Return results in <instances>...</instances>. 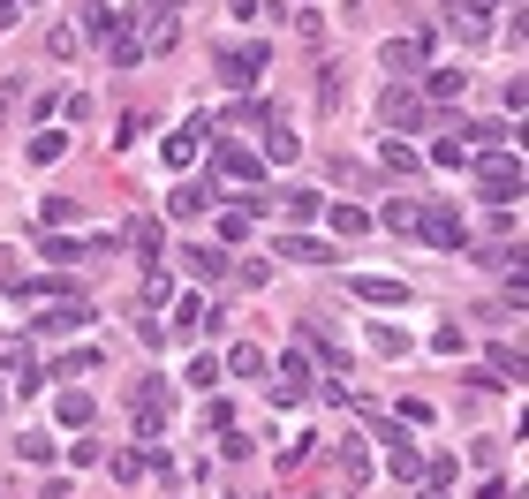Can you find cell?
<instances>
[{
    "label": "cell",
    "instance_id": "obj_19",
    "mask_svg": "<svg viewBox=\"0 0 529 499\" xmlns=\"http://www.w3.org/2000/svg\"><path fill=\"white\" fill-rule=\"evenodd\" d=\"M341 477L356 484V492H363V484H371V454H363L356 439H348V447H341Z\"/></svg>",
    "mask_w": 529,
    "mask_h": 499
},
{
    "label": "cell",
    "instance_id": "obj_21",
    "mask_svg": "<svg viewBox=\"0 0 529 499\" xmlns=\"http://www.w3.org/2000/svg\"><path fill=\"white\" fill-rule=\"evenodd\" d=\"M356 295H363V303H409L401 280H356Z\"/></svg>",
    "mask_w": 529,
    "mask_h": 499
},
{
    "label": "cell",
    "instance_id": "obj_17",
    "mask_svg": "<svg viewBox=\"0 0 529 499\" xmlns=\"http://www.w3.org/2000/svg\"><path fill=\"white\" fill-rule=\"evenodd\" d=\"M53 416H61L69 431H84V424H91L99 409H91V394H61V401H53Z\"/></svg>",
    "mask_w": 529,
    "mask_h": 499
},
{
    "label": "cell",
    "instance_id": "obj_14",
    "mask_svg": "<svg viewBox=\"0 0 529 499\" xmlns=\"http://www.w3.org/2000/svg\"><path fill=\"white\" fill-rule=\"evenodd\" d=\"M205 205H212V190H205V182H174V197H167V212H174V220H197Z\"/></svg>",
    "mask_w": 529,
    "mask_h": 499
},
{
    "label": "cell",
    "instance_id": "obj_37",
    "mask_svg": "<svg viewBox=\"0 0 529 499\" xmlns=\"http://www.w3.org/2000/svg\"><path fill=\"white\" fill-rule=\"evenodd\" d=\"M477 499H514V484H484V492Z\"/></svg>",
    "mask_w": 529,
    "mask_h": 499
},
{
    "label": "cell",
    "instance_id": "obj_29",
    "mask_svg": "<svg viewBox=\"0 0 529 499\" xmlns=\"http://www.w3.org/2000/svg\"><path fill=\"white\" fill-rule=\"evenodd\" d=\"M386 227H393V235H409V227H416V205H409V197H393V205H386Z\"/></svg>",
    "mask_w": 529,
    "mask_h": 499
},
{
    "label": "cell",
    "instance_id": "obj_18",
    "mask_svg": "<svg viewBox=\"0 0 529 499\" xmlns=\"http://www.w3.org/2000/svg\"><path fill=\"white\" fill-rule=\"evenodd\" d=\"M182 265H189V280H220V273H227L220 250H182Z\"/></svg>",
    "mask_w": 529,
    "mask_h": 499
},
{
    "label": "cell",
    "instance_id": "obj_15",
    "mask_svg": "<svg viewBox=\"0 0 529 499\" xmlns=\"http://www.w3.org/2000/svg\"><path fill=\"white\" fill-rule=\"evenodd\" d=\"M273 205L288 212L295 227H303V220H318V212H325V197H318V190H288V197H273Z\"/></svg>",
    "mask_w": 529,
    "mask_h": 499
},
{
    "label": "cell",
    "instance_id": "obj_25",
    "mask_svg": "<svg viewBox=\"0 0 529 499\" xmlns=\"http://www.w3.org/2000/svg\"><path fill=\"white\" fill-rule=\"evenodd\" d=\"M69 152V137H61V129H46V137H31V167H53V159Z\"/></svg>",
    "mask_w": 529,
    "mask_h": 499
},
{
    "label": "cell",
    "instance_id": "obj_28",
    "mask_svg": "<svg viewBox=\"0 0 529 499\" xmlns=\"http://www.w3.org/2000/svg\"><path fill=\"white\" fill-rule=\"evenodd\" d=\"M144 469H152V454H114V477H121V484H137Z\"/></svg>",
    "mask_w": 529,
    "mask_h": 499
},
{
    "label": "cell",
    "instance_id": "obj_23",
    "mask_svg": "<svg viewBox=\"0 0 529 499\" xmlns=\"http://www.w3.org/2000/svg\"><path fill=\"white\" fill-rule=\"evenodd\" d=\"M227 371H235V379H257V371H265V356H257L250 341H235V348H227Z\"/></svg>",
    "mask_w": 529,
    "mask_h": 499
},
{
    "label": "cell",
    "instance_id": "obj_3",
    "mask_svg": "<svg viewBox=\"0 0 529 499\" xmlns=\"http://www.w3.org/2000/svg\"><path fill=\"white\" fill-rule=\"evenodd\" d=\"M409 235H424L431 250H461V212L446 205V197H431V205H416V227Z\"/></svg>",
    "mask_w": 529,
    "mask_h": 499
},
{
    "label": "cell",
    "instance_id": "obj_35",
    "mask_svg": "<svg viewBox=\"0 0 529 499\" xmlns=\"http://www.w3.org/2000/svg\"><path fill=\"white\" fill-rule=\"evenodd\" d=\"M167 295H174V280H167V273L152 265V273H144V303H167Z\"/></svg>",
    "mask_w": 529,
    "mask_h": 499
},
{
    "label": "cell",
    "instance_id": "obj_5",
    "mask_svg": "<svg viewBox=\"0 0 529 499\" xmlns=\"http://www.w3.org/2000/svg\"><path fill=\"white\" fill-rule=\"evenodd\" d=\"M378 114H386V121H393V129H424V99H416V91H409V84H393V91H386V99H378Z\"/></svg>",
    "mask_w": 529,
    "mask_h": 499
},
{
    "label": "cell",
    "instance_id": "obj_34",
    "mask_svg": "<svg viewBox=\"0 0 529 499\" xmlns=\"http://www.w3.org/2000/svg\"><path fill=\"white\" fill-rule=\"evenodd\" d=\"M76 46H84V38H76V31H46V53H53V61H69Z\"/></svg>",
    "mask_w": 529,
    "mask_h": 499
},
{
    "label": "cell",
    "instance_id": "obj_13",
    "mask_svg": "<svg viewBox=\"0 0 529 499\" xmlns=\"http://www.w3.org/2000/svg\"><path fill=\"white\" fill-rule=\"evenodd\" d=\"M280 258H295V265H333L341 250H333V242H310V235H288V242H280Z\"/></svg>",
    "mask_w": 529,
    "mask_h": 499
},
{
    "label": "cell",
    "instance_id": "obj_27",
    "mask_svg": "<svg viewBox=\"0 0 529 499\" xmlns=\"http://www.w3.org/2000/svg\"><path fill=\"white\" fill-rule=\"evenodd\" d=\"M295 152H303V137H288V129L273 121V137H265V159H295Z\"/></svg>",
    "mask_w": 529,
    "mask_h": 499
},
{
    "label": "cell",
    "instance_id": "obj_33",
    "mask_svg": "<svg viewBox=\"0 0 529 499\" xmlns=\"http://www.w3.org/2000/svg\"><path fill=\"white\" fill-rule=\"evenodd\" d=\"M235 280H242V288H265V280H273V265L250 258V265H235Z\"/></svg>",
    "mask_w": 529,
    "mask_h": 499
},
{
    "label": "cell",
    "instance_id": "obj_6",
    "mask_svg": "<svg viewBox=\"0 0 529 499\" xmlns=\"http://www.w3.org/2000/svg\"><path fill=\"white\" fill-rule=\"evenodd\" d=\"M454 31L484 46V38H492V0H454Z\"/></svg>",
    "mask_w": 529,
    "mask_h": 499
},
{
    "label": "cell",
    "instance_id": "obj_8",
    "mask_svg": "<svg viewBox=\"0 0 529 499\" xmlns=\"http://www.w3.org/2000/svg\"><path fill=\"white\" fill-rule=\"evenodd\" d=\"M424 53H431V31H416V38H393V46H378V61H386V69H416Z\"/></svg>",
    "mask_w": 529,
    "mask_h": 499
},
{
    "label": "cell",
    "instance_id": "obj_30",
    "mask_svg": "<svg viewBox=\"0 0 529 499\" xmlns=\"http://www.w3.org/2000/svg\"><path fill=\"white\" fill-rule=\"evenodd\" d=\"M371 348H378V356H401V348H409V333H393V326H371Z\"/></svg>",
    "mask_w": 529,
    "mask_h": 499
},
{
    "label": "cell",
    "instance_id": "obj_36",
    "mask_svg": "<svg viewBox=\"0 0 529 499\" xmlns=\"http://www.w3.org/2000/svg\"><path fill=\"white\" fill-rule=\"evenodd\" d=\"M8 258H16V250H0V288H23V273H16Z\"/></svg>",
    "mask_w": 529,
    "mask_h": 499
},
{
    "label": "cell",
    "instance_id": "obj_11",
    "mask_svg": "<svg viewBox=\"0 0 529 499\" xmlns=\"http://www.w3.org/2000/svg\"><path fill=\"white\" fill-rule=\"evenodd\" d=\"M220 174H227V182H257V174H265V159L242 152V144H220Z\"/></svg>",
    "mask_w": 529,
    "mask_h": 499
},
{
    "label": "cell",
    "instance_id": "obj_4",
    "mask_svg": "<svg viewBox=\"0 0 529 499\" xmlns=\"http://www.w3.org/2000/svg\"><path fill=\"white\" fill-rule=\"evenodd\" d=\"M257 69H265V46H227L220 53V84H257Z\"/></svg>",
    "mask_w": 529,
    "mask_h": 499
},
{
    "label": "cell",
    "instance_id": "obj_7",
    "mask_svg": "<svg viewBox=\"0 0 529 499\" xmlns=\"http://www.w3.org/2000/svg\"><path fill=\"white\" fill-rule=\"evenodd\" d=\"M84 318H91L84 303H46V310H38V318H31V326H38V333H46V341H53V333H76V326H84Z\"/></svg>",
    "mask_w": 529,
    "mask_h": 499
},
{
    "label": "cell",
    "instance_id": "obj_9",
    "mask_svg": "<svg viewBox=\"0 0 529 499\" xmlns=\"http://www.w3.org/2000/svg\"><path fill=\"white\" fill-rule=\"evenodd\" d=\"M205 137H212L205 121H182V129H174V137H167V167H189V159H197V144H205Z\"/></svg>",
    "mask_w": 529,
    "mask_h": 499
},
{
    "label": "cell",
    "instance_id": "obj_10",
    "mask_svg": "<svg viewBox=\"0 0 529 499\" xmlns=\"http://www.w3.org/2000/svg\"><path fill=\"white\" fill-rule=\"evenodd\" d=\"M386 462H393V477H424V462H431V454L424 447H416V439H386Z\"/></svg>",
    "mask_w": 529,
    "mask_h": 499
},
{
    "label": "cell",
    "instance_id": "obj_31",
    "mask_svg": "<svg viewBox=\"0 0 529 499\" xmlns=\"http://www.w3.org/2000/svg\"><path fill=\"white\" fill-rule=\"evenodd\" d=\"M378 159H386V174H416V152H409V144H386Z\"/></svg>",
    "mask_w": 529,
    "mask_h": 499
},
{
    "label": "cell",
    "instance_id": "obj_16",
    "mask_svg": "<svg viewBox=\"0 0 529 499\" xmlns=\"http://www.w3.org/2000/svg\"><path fill=\"white\" fill-rule=\"evenodd\" d=\"M333 235L363 242V235H371V212H363V205H333Z\"/></svg>",
    "mask_w": 529,
    "mask_h": 499
},
{
    "label": "cell",
    "instance_id": "obj_1",
    "mask_svg": "<svg viewBox=\"0 0 529 499\" xmlns=\"http://www.w3.org/2000/svg\"><path fill=\"white\" fill-rule=\"evenodd\" d=\"M167 401H174L167 379H137V386H129V416H137L144 439H159V431H167Z\"/></svg>",
    "mask_w": 529,
    "mask_h": 499
},
{
    "label": "cell",
    "instance_id": "obj_32",
    "mask_svg": "<svg viewBox=\"0 0 529 499\" xmlns=\"http://www.w3.org/2000/svg\"><path fill=\"white\" fill-rule=\"evenodd\" d=\"M189 386H220V363H212V356H189Z\"/></svg>",
    "mask_w": 529,
    "mask_h": 499
},
{
    "label": "cell",
    "instance_id": "obj_2",
    "mask_svg": "<svg viewBox=\"0 0 529 499\" xmlns=\"http://www.w3.org/2000/svg\"><path fill=\"white\" fill-rule=\"evenodd\" d=\"M514 190H522V159H507V152H477V197L507 205Z\"/></svg>",
    "mask_w": 529,
    "mask_h": 499
},
{
    "label": "cell",
    "instance_id": "obj_26",
    "mask_svg": "<svg viewBox=\"0 0 529 499\" xmlns=\"http://www.w3.org/2000/svg\"><path fill=\"white\" fill-rule=\"evenodd\" d=\"M461 91V69H431L424 76V91H416V99H454Z\"/></svg>",
    "mask_w": 529,
    "mask_h": 499
},
{
    "label": "cell",
    "instance_id": "obj_12",
    "mask_svg": "<svg viewBox=\"0 0 529 499\" xmlns=\"http://www.w3.org/2000/svg\"><path fill=\"white\" fill-rule=\"evenodd\" d=\"M303 394H310V363L288 356V363H280V379H273V401H303Z\"/></svg>",
    "mask_w": 529,
    "mask_h": 499
},
{
    "label": "cell",
    "instance_id": "obj_24",
    "mask_svg": "<svg viewBox=\"0 0 529 499\" xmlns=\"http://www.w3.org/2000/svg\"><path fill=\"white\" fill-rule=\"evenodd\" d=\"M121 235H129V250H144V258H159V220H129V227H121Z\"/></svg>",
    "mask_w": 529,
    "mask_h": 499
},
{
    "label": "cell",
    "instance_id": "obj_22",
    "mask_svg": "<svg viewBox=\"0 0 529 499\" xmlns=\"http://www.w3.org/2000/svg\"><path fill=\"white\" fill-rule=\"evenodd\" d=\"M38 220H46V227H69V220H84V205H76V197H46Z\"/></svg>",
    "mask_w": 529,
    "mask_h": 499
},
{
    "label": "cell",
    "instance_id": "obj_20",
    "mask_svg": "<svg viewBox=\"0 0 529 499\" xmlns=\"http://www.w3.org/2000/svg\"><path fill=\"white\" fill-rule=\"evenodd\" d=\"M461 137H477V152H499V144L514 137L507 121H469V129H461Z\"/></svg>",
    "mask_w": 529,
    "mask_h": 499
}]
</instances>
